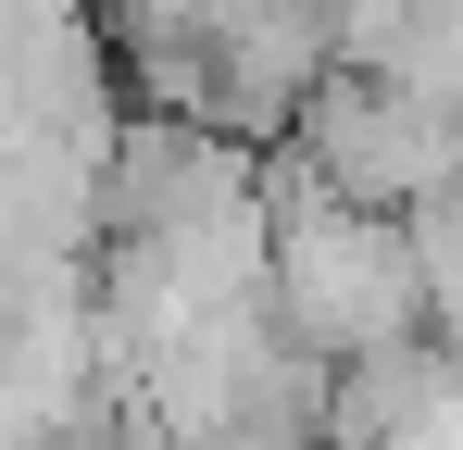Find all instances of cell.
I'll use <instances>...</instances> for the list:
<instances>
[{
  "label": "cell",
  "instance_id": "obj_1",
  "mask_svg": "<svg viewBox=\"0 0 463 450\" xmlns=\"http://www.w3.org/2000/svg\"><path fill=\"white\" fill-rule=\"evenodd\" d=\"M301 150L376 213H426L439 188H463V113H439L401 75H364V63H338L301 100Z\"/></svg>",
  "mask_w": 463,
  "mask_h": 450
}]
</instances>
